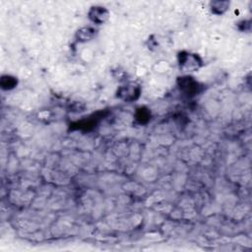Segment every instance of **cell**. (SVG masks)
<instances>
[{
    "label": "cell",
    "mask_w": 252,
    "mask_h": 252,
    "mask_svg": "<svg viewBox=\"0 0 252 252\" xmlns=\"http://www.w3.org/2000/svg\"><path fill=\"white\" fill-rule=\"evenodd\" d=\"M177 60L180 70L184 73L196 72L203 66L202 58L198 54L188 51H180L178 53Z\"/></svg>",
    "instance_id": "6da1fadb"
},
{
    "label": "cell",
    "mask_w": 252,
    "mask_h": 252,
    "mask_svg": "<svg viewBox=\"0 0 252 252\" xmlns=\"http://www.w3.org/2000/svg\"><path fill=\"white\" fill-rule=\"evenodd\" d=\"M141 92H142V89L140 85L130 82L120 86L117 89L116 96L119 99H122L126 102H133L140 97Z\"/></svg>",
    "instance_id": "7a4b0ae2"
},
{
    "label": "cell",
    "mask_w": 252,
    "mask_h": 252,
    "mask_svg": "<svg viewBox=\"0 0 252 252\" xmlns=\"http://www.w3.org/2000/svg\"><path fill=\"white\" fill-rule=\"evenodd\" d=\"M177 86L181 93L187 96H194L200 93L201 86L199 82L189 74H185L178 78Z\"/></svg>",
    "instance_id": "3957f363"
},
{
    "label": "cell",
    "mask_w": 252,
    "mask_h": 252,
    "mask_svg": "<svg viewBox=\"0 0 252 252\" xmlns=\"http://www.w3.org/2000/svg\"><path fill=\"white\" fill-rule=\"evenodd\" d=\"M90 21L95 25H103L109 18V11L102 6H93L89 12Z\"/></svg>",
    "instance_id": "277c9868"
},
{
    "label": "cell",
    "mask_w": 252,
    "mask_h": 252,
    "mask_svg": "<svg viewBox=\"0 0 252 252\" xmlns=\"http://www.w3.org/2000/svg\"><path fill=\"white\" fill-rule=\"evenodd\" d=\"M96 33H97L96 29H94V27L86 26V27L80 28V29L76 32L75 37H76V40H77L78 42L85 43V42H88V41L93 40V39L95 37Z\"/></svg>",
    "instance_id": "5b68a950"
},
{
    "label": "cell",
    "mask_w": 252,
    "mask_h": 252,
    "mask_svg": "<svg viewBox=\"0 0 252 252\" xmlns=\"http://www.w3.org/2000/svg\"><path fill=\"white\" fill-rule=\"evenodd\" d=\"M229 7V2L227 1H212L210 3L211 12L215 15H222L227 11Z\"/></svg>",
    "instance_id": "8992f818"
},
{
    "label": "cell",
    "mask_w": 252,
    "mask_h": 252,
    "mask_svg": "<svg viewBox=\"0 0 252 252\" xmlns=\"http://www.w3.org/2000/svg\"><path fill=\"white\" fill-rule=\"evenodd\" d=\"M18 85V79L12 75H4L1 77L0 86L5 91H11Z\"/></svg>",
    "instance_id": "52a82bcc"
},
{
    "label": "cell",
    "mask_w": 252,
    "mask_h": 252,
    "mask_svg": "<svg viewBox=\"0 0 252 252\" xmlns=\"http://www.w3.org/2000/svg\"><path fill=\"white\" fill-rule=\"evenodd\" d=\"M135 119L139 124H146L151 119V111L145 107H139L135 113Z\"/></svg>",
    "instance_id": "ba28073f"
}]
</instances>
